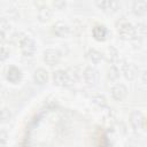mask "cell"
I'll return each instance as SVG.
<instances>
[{
	"mask_svg": "<svg viewBox=\"0 0 147 147\" xmlns=\"http://www.w3.org/2000/svg\"><path fill=\"white\" fill-rule=\"evenodd\" d=\"M92 102L99 107H106L107 106V99L105 98V95L102 94H94L92 96Z\"/></svg>",
	"mask_w": 147,
	"mask_h": 147,
	"instance_id": "18",
	"label": "cell"
},
{
	"mask_svg": "<svg viewBox=\"0 0 147 147\" xmlns=\"http://www.w3.org/2000/svg\"><path fill=\"white\" fill-rule=\"evenodd\" d=\"M7 146V133L6 132H0V147H6Z\"/></svg>",
	"mask_w": 147,
	"mask_h": 147,
	"instance_id": "23",
	"label": "cell"
},
{
	"mask_svg": "<svg viewBox=\"0 0 147 147\" xmlns=\"http://www.w3.org/2000/svg\"><path fill=\"white\" fill-rule=\"evenodd\" d=\"M132 10L137 16H144L147 10V2L146 1H136L132 5Z\"/></svg>",
	"mask_w": 147,
	"mask_h": 147,
	"instance_id": "13",
	"label": "cell"
},
{
	"mask_svg": "<svg viewBox=\"0 0 147 147\" xmlns=\"http://www.w3.org/2000/svg\"><path fill=\"white\" fill-rule=\"evenodd\" d=\"M129 121H130V124L132 125V127L134 130H138V129H145L146 127V124H145V117L144 115L138 111V110H134L130 114V117H129Z\"/></svg>",
	"mask_w": 147,
	"mask_h": 147,
	"instance_id": "4",
	"label": "cell"
},
{
	"mask_svg": "<svg viewBox=\"0 0 147 147\" xmlns=\"http://www.w3.org/2000/svg\"><path fill=\"white\" fill-rule=\"evenodd\" d=\"M87 59L92 62V63H100L101 61H102V59H103V55L99 52V51H96V49H90L88 52H87Z\"/></svg>",
	"mask_w": 147,
	"mask_h": 147,
	"instance_id": "16",
	"label": "cell"
},
{
	"mask_svg": "<svg viewBox=\"0 0 147 147\" xmlns=\"http://www.w3.org/2000/svg\"><path fill=\"white\" fill-rule=\"evenodd\" d=\"M20 47L25 56H32L36 52V42L29 36H23L20 38Z\"/></svg>",
	"mask_w": 147,
	"mask_h": 147,
	"instance_id": "3",
	"label": "cell"
},
{
	"mask_svg": "<svg viewBox=\"0 0 147 147\" xmlns=\"http://www.w3.org/2000/svg\"><path fill=\"white\" fill-rule=\"evenodd\" d=\"M122 72L124 75V77L129 80H132L137 77L138 75V69L137 67L133 64V63H130V62H124L122 64Z\"/></svg>",
	"mask_w": 147,
	"mask_h": 147,
	"instance_id": "7",
	"label": "cell"
},
{
	"mask_svg": "<svg viewBox=\"0 0 147 147\" xmlns=\"http://www.w3.org/2000/svg\"><path fill=\"white\" fill-rule=\"evenodd\" d=\"M22 78V71L16 67H10L7 71V79L10 83H17Z\"/></svg>",
	"mask_w": 147,
	"mask_h": 147,
	"instance_id": "12",
	"label": "cell"
},
{
	"mask_svg": "<svg viewBox=\"0 0 147 147\" xmlns=\"http://www.w3.org/2000/svg\"><path fill=\"white\" fill-rule=\"evenodd\" d=\"M83 76H84V80L88 85H95L99 82V72H98V70H95L92 67H87L84 70Z\"/></svg>",
	"mask_w": 147,
	"mask_h": 147,
	"instance_id": "6",
	"label": "cell"
},
{
	"mask_svg": "<svg viewBox=\"0 0 147 147\" xmlns=\"http://www.w3.org/2000/svg\"><path fill=\"white\" fill-rule=\"evenodd\" d=\"M116 26H117V32L119 34V37L124 40H131V39H134L137 37V33H136V28L130 23L127 22L126 20H121L116 23Z\"/></svg>",
	"mask_w": 147,
	"mask_h": 147,
	"instance_id": "1",
	"label": "cell"
},
{
	"mask_svg": "<svg viewBox=\"0 0 147 147\" xmlns=\"http://www.w3.org/2000/svg\"><path fill=\"white\" fill-rule=\"evenodd\" d=\"M53 16V10L48 7V6H42L40 9H39V13H38V17L41 22H47L52 18Z\"/></svg>",
	"mask_w": 147,
	"mask_h": 147,
	"instance_id": "15",
	"label": "cell"
},
{
	"mask_svg": "<svg viewBox=\"0 0 147 147\" xmlns=\"http://www.w3.org/2000/svg\"><path fill=\"white\" fill-rule=\"evenodd\" d=\"M130 147H133V146H130Z\"/></svg>",
	"mask_w": 147,
	"mask_h": 147,
	"instance_id": "25",
	"label": "cell"
},
{
	"mask_svg": "<svg viewBox=\"0 0 147 147\" xmlns=\"http://www.w3.org/2000/svg\"><path fill=\"white\" fill-rule=\"evenodd\" d=\"M126 95H127V88H126L125 85H123V84H116V85H114L111 87V96L115 100L121 101Z\"/></svg>",
	"mask_w": 147,
	"mask_h": 147,
	"instance_id": "9",
	"label": "cell"
},
{
	"mask_svg": "<svg viewBox=\"0 0 147 147\" xmlns=\"http://www.w3.org/2000/svg\"><path fill=\"white\" fill-rule=\"evenodd\" d=\"M10 117H11V114L7 108L0 109V124L3 123V122H7Z\"/></svg>",
	"mask_w": 147,
	"mask_h": 147,
	"instance_id": "20",
	"label": "cell"
},
{
	"mask_svg": "<svg viewBox=\"0 0 147 147\" xmlns=\"http://www.w3.org/2000/svg\"><path fill=\"white\" fill-rule=\"evenodd\" d=\"M119 78V70L116 67H110L108 70V79L111 82H116Z\"/></svg>",
	"mask_w": 147,
	"mask_h": 147,
	"instance_id": "19",
	"label": "cell"
},
{
	"mask_svg": "<svg viewBox=\"0 0 147 147\" xmlns=\"http://www.w3.org/2000/svg\"><path fill=\"white\" fill-rule=\"evenodd\" d=\"M52 30H53L54 34H56V36L60 37V38H64V37H67V36H69V33H70V28H69L65 23H62V22L55 23V24L53 25Z\"/></svg>",
	"mask_w": 147,
	"mask_h": 147,
	"instance_id": "10",
	"label": "cell"
},
{
	"mask_svg": "<svg viewBox=\"0 0 147 147\" xmlns=\"http://www.w3.org/2000/svg\"><path fill=\"white\" fill-rule=\"evenodd\" d=\"M9 56V51L7 47L5 46H0V61H5L7 60Z\"/></svg>",
	"mask_w": 147,
	"mask_h": 147,
	"instance_id": "21",
	"label": "cell"
},
{
	"mask_svg": "<svg viewBox=\"0 0 147 147\" xmlns=\"http://www.w3.org/2000/svg\"><path fill=\"white\" fill-rule=\"evenodd\" d=\"M95 5L101 9L103 10L105 13H108V14H113L115 11H117L118 7H119V3L116 2V1H95Z\"/></svg>",
	"mask_w": 147,
	"mask_h": 147,
	"instance_id": "8",
	"label": "cell"
},
{
	"mask_svg": "<svg viewBox=\"0 0 147 147\" xmlns=\"http://www.w3.org/2000/svg\"><path fill=\"white\" fill-rule=\"evenodd\" d=\"M33 80L38 85H42L48 80V72L44 68H38L33 72Z\"/></svg>",
	"mask_w": 147,
	"mask_h": 147,
	"instance_id": "11",
	"label": "cell"
},
{
	"mask_svg": "<svg viewBox=\"0 0 147 147\" xmlns=\"http://www.w3.org/2000/svg\"><path fill=\"white\" fill-rule=\"evenodd\" d=\"M53 5H54L57 9H63V8L67 6V2H65V1H54Z\"/></svg>",
	"mask_w": 147,
	"mask_h": 147,
	"instance_id": "24",
	"label": "cell"
},
{
	"mask_svg": "<svg viewBox=\"0 0 147 147\" xmlns=\"http://www.w3.org/2000/svg\"><path fill=\"white\" fill-rule=\"evenodd\" d=\"M108 53H109V60L111 61V62H115L116 60H117V55H118V53H117V51H116V48H114V47H109V49H108Z\"/></svg>",
	"mask_w": 147,
	"mask_h": 147,
	"instance_id": "22",
	"label": "cell"
},
{
	"mask_svg": "<svg viewBox=\"0 0 147 147\" xmlns=\"http://www.w3.org/2000/svg\"><path fill=\"white\" fill-rule=\"evenodd\" d=\"M107 29H106V26L105 25H100V24H98V25H95L94 28H93V36H94V38L96 39V40H105L106 39V37H107Z\"/></svg>",
	"mask_w": 147,
	"mask_h": 147,
	"instance_id": "14",
	"label": "cell"
},
{
	"mask_svg": "<svg viewBox=\"0 0 147 147\" xmlns=\"http://www.w3.org/2000/svg\"><path fill=\"white\" fill-rule=\"evenodd\" d=\"M61 59V54L57 49H53V48H49V49H46L44 52V62L48 65H55L59 63Z\"/></svg>",
	"mask_w": 147,
	"mask_h": 147,
	"instance_id": "5",
	"label": "cell"
},
{
	"mask_svg": "<svg viewBox=\"0 0 147 147\" xmlns=\"http://www.w3.org/2000/svg\"><path fill=\"white\" fill-rule=\"evenodd\" d=\"M52 79L55 85L61 86V87H68L74 84V78L70 74H68L64 70H56L53 72Z\"/></svg>",
	"mask_w": 147,
	"mask_h": 147,
	"instance_id": "2",
	"label": "cell"
},
{
	"mask_svg": "<svg viewBox=\"0 0 147 147\" xmlns=\"http://www.w3.org/2000/svg\"><path fill=\"white\" fill-rule=\"evenodd\" d=\"M10 31V23L6 18H0V37H5Z\"/></svg>",
	"mask_w": 147,
	"mask_h": 147,
	"instance_id": "17",
	"label": "cell"
}]
</instances>
